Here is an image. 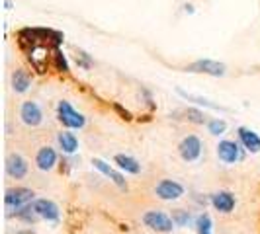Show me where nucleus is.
Listing matches in <instances>:
<instances>
[{
    "mask_svg": "<svg viewBox=\"0 0 260 234\" xmlns=\"http://www.w3.org/2000/svg\"><path fill=\"white\" fill-rule=\"evenodd\" d=\"M34 201H36V193L29 187H10V189H6V195H4V205L8 211L6 215L12 217L14 213L31 205Z\"/></svg>",
    "mask_w": 260,
    "mask_h": 234,
    "instance_id": "obj_1",
    "label": "nucleus"
},
{
    "mask_svg": "<svg viewBox=\"0 0 260 234\" xmlns=\"http://www.w3.org/2000/svg\"><path fill=\"white\" fill-rule=\"evenodd\" d=\"M141 221L147 228H151V230H155V232H160V234H169L174 230V221H172V217L167 215L165 211H158V209H153V211H147L143 217H141Z\"/></svg>",
    "mask_w": 260,
    "mask_h": 234,
    "instance_id": "obj_2",
    "label": "nucleus"
},
{
    "mask_svg": "<svg viewBox=\"0 0 260 234\" xmlns=\"http://www.w3.org/2000/svg\"><path fill=\"white\" fill-rule=\"evenodd\" d=\"M57 117H59V121L65 127H69V129H82L84 123H86L84 115L78 113L77 109L69 104V102H65V100L59 102V105H57Z\"/></svg>",
    "mask_w": 260,
    "mask_h": 234,
    "instance_id": "obj_3",
    "label": "nucleus"
},
{
    "mask_svg": "<svg viewBox=\"0 0 260 234\" xmlns=\"http://www.w3.org/2000/svg\"><path fill=\"white\" fill-rule=\"evenodd\" d=\"M31 207H34V211L38 213V217L41 219V221L57 222L59 221V217H61L59 205H57L55 201H51V199H45V197L36 199V201L31 203Z\"/></svg>",
    "mask_w": 260,
    "mask_h": 234,
    "instance_id": "obj_4",
    "label": "nucleus"
},
{
    "mask_svg": "<svg viewBox=\"0 0 260 234\" xmlns=\"http://www.w3.org/2000/svg\"><path fill=\"white\" fill-rule=\"evenodd\" d=\"M155 195L162 201H176L184 195V185L174 180H160L155 185Z\"/></svg>",
    "mask_w": 260,
    "mask_h": 234,
    "instance_id": "obj_5",
    "label": "nucleus"
},
{
    "mask_svg": "<svg viewBox=\"0 0 260 234\" xmlns=\"http://www.w3.org/2000/svg\"><path fill=\"white\" fill-rule=\"evenodd\" d=\"M217 156H219V160L223 164H235V162L243 160L245 154H243L241 144L225 139V141H219V144H217Z\"/></svg>",
    "mask_w": 260,
    "mask_h": 234,
    "instance_id": "obj_6",
    "label": "nucleus"
},
{
    "mask_svg": "<svg viewBox=\"0 0 260 234\" xmlns=\"http://www.w3.org/2000/svg\"><path fill=\"white\" fill-rule=\"evenodd\" d=\"M202 141L196 137V135H188L184 137L182 143L178 144V152L182 156V160L186 162H196L200 156H202Z\"/></svg>",
    "mask_w": 260,
    "mask_h": 234,
    "instance_id": "obj_7",
    "label": "nucleus"
},
{
    "mask_svg": "<svg viewBox=\"0 0 260 234\" xmlns=\"http://www.w3.org/2000/svg\"><path fill=\"white\" fill-rule=\"evenodd\" d=\"M186 70H190V72H202V74H209V76H223L227 68L219 61L200 59V61H194L192 65H188Z\"/></svg>",
    "mask_w": 260,
    "mask_h": 234,
    "instance_id": "obj_8",
    "label": "nucleus"
},
{
    "mask_svg": "<svg viewBox=\"0 0 260 234\" xmlns=\"http://www.w3.org/2000/svg\"><path fill=\"white\" fill-rule=\"evenodd\" d=\"M27 170H29V164H27V160L24 156L18 154V152L8 154V158H6V174H8L10 178L22 180V178L27 176Z\"/></svg>",
    "mask_w": 260,
    "mask_h": 234,
    "instance_id": "obj_9",
    "label": "nucleus"
},
{
    "mask_svg": "<svg viewBox=\"0 0 260 234\" xmlns=\"http://www.w3.org/2000/svg\"><path fill=\"white\" fill-rule=\"evenodd\" d=\"M209 203H211V207L215 209V211L227 215V213H231L235 209L237 199H235V193H231V191H215L209 197Z\"/></svg>",
    "mask_w": 260,
    "mask_h": 234,
    "instance_id": "obj_10",
    "label": "nucleus"
},
{
    "mask_svg": "<svg viewBox=\"0 0 260 234\" xmlns=\"http://www.w3.org/2000/svg\"><path fill=\"white\" fill-rule=\"evenodd\" d=\"M20 117L22 121L29 125V127H38L39 123L43 121V111L36 102H24L20 107Z\"/></svg>",
    "mask_w": 260,
    "mask_h": 234,
    "instance_id": "obj_11",
    "label": "nucleus"
},
{
    "mask_svg": "<svg viewBox=\"0 0 260 234\" xmlns=\"http://www.w3.org/2000/svg\"><path fill=\"white\" fill-rule=\"evenodd\" d=\"M57 158L59 156L55 152V148H51V146H41L38 150V154H36V166L41 172H49V170L55 168Z\"/></svg>",
    "mask_w": 260,
    "mask_h": 234,
    "instance_id": "obj_12",
    "label": "nucleus"
},
{
    "mask_svg": "<svg viewBox=\"0 0 260 234\" xmlns=\"http://www.w3.org/2000/svg\"><path fill=\"white\" fill-rule=\"evenodd\" d=\"M92 164H94V168L96 170H100L104 176H108V178L116 183L119 189H127V182H125V178H123V174H121V172H116V170L112 168L108 162L100 160V158H94V160H92Z\"/></svg>",
    "mask_w": 260,
    "mask_h": 234,
    "instance_id": "obj_13",
    "label": "nucleus"
},
{
    "mask_svg": "<svg viewBox=\"0 0 260 234\" xmlns=\"http://www.w3.org/2000/svg\"><path fill=\"white\" fill-rule=\"evenodd\" d=\"M27 59L31 61V65L38 68V72H45L47 65V47L43 43H34L27 49Z\"/></svg>",
    "mask_w": 260,
    "mask_h": 234,
    "instance_id": "obj_14",
    "label": "nucleus"
},
{
    "mask_svg": "<svg viewBox=\"0 0 260 234\" xmlns=\"http://www.w3.org/2000/svg\"><path fill=\"white\" fill-rule=\"evenodd\" d=\"M239 141L243 144V148L248 152H260V137L248 127H239Z\"/></svg>",
    "mask_w": 260,
    "mask_h": 234,
    "instance_id": "obj_15",
    "label": "nucleus"
},
{
    "mask_svg": "<svg viewBox=\"0 0 260 234\" xmlns=\"http://www.w3.org/2000/svg\"><path fill=\"white\" fill-rule=\"evenodd\" d=\"M114 162H116L117 168L121 170V172H127V174H133V176L141 172V164H139V160H135V158L129 156V154H116Z\"/></svg>",
    "mask_w": 260,
    "mask_h": 234,
    "instance_id": "obj_16",
    "label": "nucleus"
},
{
    "mask_svg": "<svg viewBox=\"0 0 260 234\" xmlns=\"http://www.w3.org/2000/svg\"><path fill=\"white\" fill-rule=\"evenodd\" d=\"M57 141H59V146L63 148V152H65V154H73V152H77L78 141L73 133H69V131H61V133H59V137H57Z\"/></svg>",
    "mask_w": 260,
    "mask_h": 234,
    "instance_id": "obj_17",
    "label": "nucleus"
},
{
    "mask_svg": "<svg viewBox=\"0 0 260 234\" xmlns=\"http://www.w3.org/2000/svg\"><path fill=\"white\" fill-rule=\"evenodd\" d=\"M29 84H31V80H29V76H27L26 70L18 68V70L12 74V88L18 92V94H24V92H27Z\"/></svg>",
    "mask_w": 260,
    "mask_h": 234,
    "instance_id": "obj_18",
    "label": "nucleus"
},
{
    "mask_svg": "<svg viewBox=\"0 0 260 234\" xmlns=\"http://www.w3.org/2000/svg\"><path fill=\"white\" fill-rule=\"evenodd\" d=\"M196 232L198 234H213V222L208 213H200L196 217Z\"/></svg>",
    "mask_w": 260,
    "mask_h": 234,
    "instance_id": "obj_19",
    "label": "nucleus"
},
{
    "mask_svg": "<svg viewBox=\"0 0 260 234\" xmlns=\"http://www.w3.org/2000/svg\"><path fill=\"white\" fill-rule=\"evenodd\" d=\"M170 217H172V221H174L176 226H188V224H192V221H196L194 217H192V213L186 211V209H174Z\"/></svg>",
    "mask_w": 260,
    "mask_h": 234,
    "instance_id": "obj_20",
    "label": "nucleus"
},
{
    "mask_svg": "<svg viewBox=\"0 0 260 234\" xmlns=\"http://www.w3.org/2000/svg\"><path fill=\"white\" fill-rule=\"evenodd\" d=\"M12 217H16V219H18V221L26 222V224H36V222L39 221L38 213H36V211H34V207H31V205H27V207L20 209V211H18V213H14Z\"/></svg>",
    "mask_w": 260,
    "mask_h": 234,
    "instance_id": "obj_21",
    "label": "nucleus"
},
{
    "mask_svg": "<svg viewBox=\"0 0 260 234\" xmlns=\"http://www.w3.org/2000/svg\"><path fill=\"white\" fill-rule=\"evenodd\" d=\"M178 94L182 96L184 100H188V102H196L198 105H206V107H211V109H219V111H227L225 107H221V105L217 104H211V102H208V100H204V98H200V96H194V94H188V92H184L182 88H178Z\"/></svg>",
    "mask_w": 260,
    "mask_h": 234,
    "instance_id": "obj_22",
    "label": "nucleus"
},
{
    "mask_svg": "<svg viewBox=\"0 0 260 234\" xmlns=\"http://www.w3.org/2000/svg\"><path fill=\"white\" fill-rule=\"evenodd\" d=\"M225 129H227V123H225L223 119H209L208 121V131L211 135H215V137L223 135Z\"/></svg>",
    "mask_w": 260,
    "mask_h": 234,
    "instance_id": "obj_23",
    "label": "nucleus"
},
{
    "mask_svg": "<svg viewBox=\"0 0 260 234\" xmlns=\"http://www.w3.org/2000/svg\"><path fill=\"white\" fill-rule=\"evenodd\" d=\"M184 113H186V117H188V121H192V123H198V125H204V123H208V119H206V113H202L200 109L188 107Z\"/></svg>",
    "mask_w": 260,
    "mask_h": 234,
    "instance_id": "obj_24",
    "label": "nucleus"
},
{
    "mask_svg": "<svg viewBox=\"0 0 260 234\" xmlns=\"http://www.w3.org/2000/svg\"><path fill=\"white\" fill-rule=\"evenodd\" d=\"M53 59H55V68H57V70L69 72V63H67L65 55L61 53V49H55V51H53Z\"/></svg>",
    "mask_w": 260,
    "mask_h": 234,
    "instance_id": "obj_25",
    "label": "nucleus"
},
{
    "mask_svg": "<svg viewBox=\"0 0 260 234\" xmlns=\"http://www.w3.org/2000/svg\"><path fill=\"white\" fill-rule=\"evenodd\" d=\"M77 61L82 68H90V59H88V55H86V53H78Z\"/></svg>",
    "mask_w": 260,
    "mask_h": 234,
    "instance_id": "obj_26",
    "label": "nucleus"
},
{
    "mask_svg": "<svg viewBox=\"0 0 260 234\" xmlns=\"http://www.w3.org/2000/svg\"><path fill=\"white\" fill-rule=\"evenodd\" d=\"M114 107H116V111H119V113H121V117H123V119H131L129 111H125V109H123V107H121L119 104H114Z\"/></svg>",
    "mask_w": 260,
    "mask_h": 234,
    "instance_id": "obj_27",
    "label": "nucleus"
},
{
    "mask_svg": "<svg viewBox=\"0 0 260 234\" xmlns=\"http://www.w3.org/2000/svg\"><path fill=\"white\" fill-rule=\"evenodd\" d=\"M18 234H31V230H22V232H18Z\"/></svg>",
    "mask_w": 260,
    "mask_h": 234,
    "instance_id": "obj_28",
    "label": "nucleus"
}]
</instances>
